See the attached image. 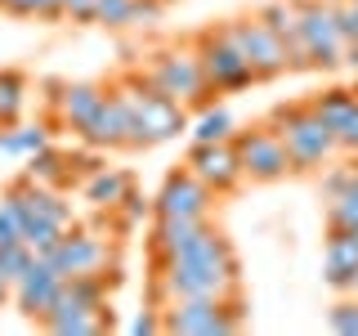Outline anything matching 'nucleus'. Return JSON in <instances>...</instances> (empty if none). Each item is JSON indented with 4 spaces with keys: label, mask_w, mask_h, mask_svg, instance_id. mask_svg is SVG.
<instances>
[{
    "label": "nucleus",
    "mask_w": 358,
    "mask_h": 336,
    "mask_svg": "<svg viewBox=\"0 0 358 336\" xmlns=\"http://www.w3.org/2000/svg\"><path fill=\"white\" fill-rule=\"evenodd\" d=\"M242 291V265L238 251L229 246V238L210 224L188 251L157 260L152 278V305L166 300H188V296H210V300H238Z\"/></svg>",
    "instance_id": "nucleus-1"
},
{
    "label": "nucleus",
    "mask_w": 358,
    "mask_h": 336,
    "mask_svg": "<svg viewBox=\"0 0 358 336\" xmlns=\"http://www.w3.org/2000/svg\"><path fill=\"white\" fill-rule=\"evenodd\" d=\"M112 94L134 112V130H130V148H152L162 139H175L179 130H188V108L166 99L162 90H152L148 76H121L112 85Z\"/></svg>",
    "instance_id": "nucleus-2"
},
{
    "label": "nucleus",
    "mask_w": 358,
    "mask_h": 336,
    "mask_svg": "<svg viewBox=\"0 0 358 336\" xmlns=\"http://www.w3.org/2000/svg\"><path fill=\"white\" fill-rule=\"evenodd\" d=\"M268 126L282 134L296 171H322V166H331V157L341 153L331 126L313 112L309 99H305V104H278L273 117H268Z\"/></svg>",
    "instance_id": "nucleus-3"
},
{
    "label": "nucleus",
    "mask_w": 358,
    "mask_h": 336,
    "mask_svg": "<svg viewBox=\"0 0 358 336\" xmlns=\"http://www.w3.org/2000/svg\"><path fill=\"white\" fill-rule=\"evenodd\" d=\"M143 76L152 81V90H162L166 99H175L184 108H206V99H210L197 45H166V50H157Z\"/></svg>",
    "instance_id": "nucleus-4"
},
{
    "label": "nucleus",
    "mask_w": 358,
    "mask_h": 336,
    "mask_svg": "<svg viewBox=\"0 0 358 336\" xmlns=\"http://www.w3.org/2000/svg\"><path fill=\"white\" fill-rule=\"evenodd\" d=\"M162 328L179 336H229L242 332V300H210V296H188V300H166L162 305Z\"/></svg>",
    "instance_id": "nucleus-5"
},
{
    "label": "nucleus",
    "mask_w": 358,
    "mask_h": 336,
    "mask_svg": "<svg viewBox=\"0 0 358 336\" xmlns=\"http://www.w3.org/2000/svg\"><path fill=\"white\" fill-rule=\"evenodd\" d=\"M220 31L233 41V50H238L242 59L255 67V81H273V76H287V72H291V50H287V41L278 36V31L268 27L260 14H255V18L220 22Z\"/></svg>",
    "instance_id": "nucleus-6"
},
{
    "label": "nucleus",
    "mask_w": 358,
    "mask_h": 336,
    "mask_svg": "<svg viewBox=\"0 0 358 336\" xmlns=\"http://www.w3.org/2000/svg\"><path fill=\"white\" fill-rule=\"evenodd\" d=\"M300 5V45L309 54V67L336 72L345 67V36L336 22V0H296Z\"/></svg>",
    "instance_id": "nucleus-7"
},
{
    "label": "nucleus",
    "mask_w": 358,
    "mask_h": 336,
    "mask_svg": "<svg viewBox=\"0 0 358 336\" xmlns=\"http://www.w3.org/2000/svg\"><path fill=\"white\" fill-rule=\"evenodd\" d=\"M193 45H197V59H201V72H206L210 94H238V90L255 85V67L233 50V41L224 36L220 27L197 31Z\"/></svg>",
    "instance_id": "nucleus-8"
},
{
    "label": "nucleus",
    "mask_w": 358,
    "mask_h": 336,
    "mask_svg": "<svg viewBox=\"0 0 358 336\" xmlns=\"http://www.w3.org/2000/svg\"><path fill=\"white\" fill-rule=\"evenodd\" d=\"M233 148H238L242 171H246L251 184H273V179H282V175L296 171V162H291L282 134L268 126V121H264V126L242 130V134H233Z\"/></svg>",
    "instance_id": "nucleus-9"
},
{
    "label": "nucleus",
    "mask_w": 358,
    "mask_h": 336,
    "mask_svg": "<svg viewBox=\"0 0 358 336\" xmlns=\"http://www.w3.org/2000/svg\"><path fill=\"white\" fill-rule=\"evenodd\" d=\"M188 171H193L210 193H233V188L246 179L233 139H224V144H193V153H188Z\"/></svg>",
    "instance_id": "nucleus-10"
},
{
    "label": "nucleus",
    "mask_w": 358,
    "mask_h": 336,
    "mask_svg": "<svg viewBox=\"0 0 358 336\" xmlns=\"http://www.w3.org/2000/svg\"><path fill=\"white\" fill-rule=\"evenodd\" d=\"M63 283H67V274L59 265L50 260V255H36V265L27 269V274L14 283V305L27 314V318H45V314L54 309V300H59V291H63Z\"/></svg>",
    "instance_id": "nucleus-11"
},
{
    "label": "nucleus",
    "mask_w": 358,
    "mask_h": 336,
    "mask_svg": "<svg viewBox=\"0 0 358 336\" xmlns=\"http://www.w3.org/2000/svg\"><path fill=\"white\" fill-rule=\"evenodd\" d=\"M210 202H215V193H210L193 171H175L157 188L152 216H210Z\"/></svg>",
    "instance_id": "nucleus-12"
},
{
    "label": "nucleus",
    "mask_w": 358,
    "mask_h": 336,
    "mask_svg": "<svg viewBox=\"0 0 358 336\" xmlns=\"http://www.w3.org/2000/svg\"><path fill=\"white\" fill-rule=\"evenodd\" d=\"M50 90H54L50 104H54V112H59V121L67 130H76V134L90 126V117H94V112L108 104V94H112V90L99 85V81H59Z\"/></svg>",
    "instance_id": "nucleus-13"
},
{
    "label": "nucleus",
    "mask_w": 358,
    "mask_h": 336,
    "mask_svg": "<svg viewBox=\"0 0 358 336\" xmlns=\"http://www.w3.org/2000/svg\"><path fill=\"white\" fill-rule=\"evenodd\" d=\"M50 260L59 265L67 278H72V274H103V269H108V242L99 238V233L67 229L63 242L50 251Z\"/></svg>",
    "instance_id": "nucleus-14"
},
{
    "label": "nucleus",
    "mask_w": 358,
    "mask_h": 336,
    "mask_svg": "<svg viewBox=\"0 0 358 336\" xmlns=\"http://www.w3.org/2000/svg\"><path fill=\"white\" fill-rule=\"evenodd\" d=\"M112 90V85H108ZM130 130H134V112L121 104L117 94H108V104L90 117V126L81 130V144H90V148H130Z\"/></svg>",
    "instance_id": "nucleus-15"
},
{
    "label": "nucleus",
    "mask_w": 358,
    "mask_h": 336,
    "mask_svg": "<svg viewBox=\"0 0 358 336\" xmlns=\"http://www.w3.org/2000/svg\"><path fill=\"white\" fill-rule=\"evenodd\" d=\"M206 229H210L206 216H157L152 220V238H148L152 260H171V255L188 251Z\"/></svg>",
    "instance_id": "nucleus-16"
},
{
    "label": "nucleus",
    "mask_w": 358,
    "mask_h": 336,
    "mask_svg": "<svg viewBox=\"0 0 358 336\" xmlns=\"http://www.w3.org/2000/svg\"><path fill=\"white\" fill-rule=\"evenodd\" d=\"M103 305H108L103 274H72L63 283L59 300H54V309L41 318V328H45V323H54V318H67V314H90V309H103Z\"/></svg>",
    "instance_id": "nucleus-17"
},
{
    "label": "nucleus",
    "mask_w": 358,
    "mask_h": 336,
    "mask_svg": "<svg viewBox=\"0 0 358 336\" xmlns=\"http://www.w3.org/2000/svg\"><path fill=\"white\" fill-rule=\"evenodd\" d=\"M130 175L126 171H108V166H94L85 179V202H94L99 211H117L121 202L130 197Z\"/></svg>",
    "instance_id": "nucleus-18"
},
{
    "label": "nucleus",
    "mask_w": 358,
    "mask_h": 336,
    "mask_svg": "<svg viewBox=\"0 0 358 336\" xmlns=\"http://www.w3.org/2000/svg\"><path fill=\"white\" fill-rule=\"evenodd\" d=\"M41 148H50V130L41 121H22V126L14 121V126L0 130V153H9V157H31Z\"/></svg>",
    "instance_id": "nucleus-19"
},
{
    "label": "nucleus",
    "mask_w": 358,
    "mask_h": 336,
    "mask_svg": "<svg viewBox=\"0 0 358 336\" xmlns=\"http://www.w3.org/2000/svg\"><path fill=\"white\" fill-rule=\"evenodd\" d=\"M238 134V126H233V112L229 108H201L197 112V121H193V144H224V139H233Z\"/></svg>",
    "instance_id": "nucleus-20"
},
{
    "label": "nucleus",
    "mask_w": 358,
    "mask_h": 336,
    "mask_svg": "<svg viewBox=\"0 0 358 336\" xmlns=\"http://www.w3.org/2000/svg\"><path fill=\"white\" fill-rule=\"evenodd\" d=\"M112 328V309H90V314H67V318H54L45 323V332L54 336H94V332H108Z\"/></svg>",
    "instance_id": "nucleus-21"
},
{
    "label": "nucleus",
    "mask_w": 358,
    "mask_h": 336,
    "mask_svg": "<svg viewBox=\"0 0 358 336\" xmlns=\"http://www.w3.org/2000/svg\"><path fill=\"white\" fill-rule=\"evenodd\" d=\"M322 269H327V283L341 287V278L358 269V246L345 238V233H331L327 238V251H322Z\"/></svg>",
    "instance_id": "nucleus-22"
},
{
    "label": "nucleus",
    "mask_w": 358,
    "mask_h": 336,
    "mask_svg": "<svg viewBox=\"0 0 358 336\" xmlns=\"http://www.w3.org/2000/svg\"><path fill=\"white\" fill-rule=\"evenodd\" d=\"M67 166H72V162H67L63 153L41 148V153H31V157H27V171H22V175H27V179H36V184H45V188H59L63 179L72 175Z\"/></svg>",
    "instance_id": "nucleus-23"
},
{
    "label": "nucleus",
    "mask_w": 358,
    "mask_h": 336,
    "mask_svg": "<svg viewBox=\"0 0 358 336\" xmlns=\"http://www.w3.org/2000/svg\"><path fill=\"white\" fill-rule=\"evenodd\" d=\"M27 108V76L22 72H0V126H14Z\"/></svg>",
    "instance_id": "nucleus-24"
},
{
    "label": "nucleus",
    "mask_w": 358,
    "mask_h": 336,
    "mask_svg": "<svg viewBox=\"0 0 358 336\" xmlns=\"http://www.w3.org/2000/svg\"><path fill=\"white\" fill-rule=\"evenodd\" d=\"M63 233L67 229H63V224H54V220H41V216H27V220H22V242H27L36 255H50L54 246L63 242Z\"/></svg>",
    "instance_id": "nucleus-25"
},
{
    "label": "nucleus",
    "mask_w": 358,
    "mask_h": 336,
    "mask_svg": "<svg viewBox=\"0 0 358 336\" xmlns=\"http://www.w3.org/2000/svg\"><path fill=\"white\" fill-rule=\"evenodd\" d=\"M94 22H99V27H108V31L130 27V22H134V0H99Z\"/></svg>",
    "instance_id": "nucleus-26"
},
{
    "label": "nucleus",
    "mask_w": 358,
    "mask_h": 336,
    "mask_svg": "<svg viewBox=\"0 0 358 336\" xmlns=\"http://www.w3.org/2000/svg\"><path fill=\"white\" fill-rule=\"evenodd\" d=\"M327 229H358V193L327 197Z\"/></svg>",
    "instance_id": "nucleus-27"
},
{
    "label": "nucleus",
    "mask_w": 358,
    "mask_h": 336,
    "mask_svg": "<svg viewBox=\"0 0 358 336\" xmlns=\"http://www.w3.org/2000/svg\"><path fill=\"white\" fill-rule=\"evenodd\" d=\"M331 134H336V144H341V153H358V99L331 121Z\"/></svg>",
    "instance_id": "nucleus-28"
},
{
    "label": "nucleus",
    "mask_w": 358,
    "mask_h": 336,
    "mask_svg": "<svg viewBox=\"0 0 358 336\" xmlns=\"http://www.w3.org/2000/svg\"><path fill=\"white\" fill-rule=\"evenodd\" d=\"M327 328L341 332V336H358V296H354V300H341V305H331Z\"/></svg>",
    "instance_id": "nucleus-29"
},
{
    "label": "nucleus",
    "mask_w": 358,
    "mask_h": 336,
    "mask_svg": "<svg viewBox=\"0 0 358 336\" xmlns=\"http://www.w3.org/2000/svg\"><path fill=\"white\" fill-rule=\"evenodd\" d=\"M354 175H358V166H322V193H327V197L350 193Z\"/></svg>",
    "instance_id": "nucleus-30"
},
{
    "label": "nucleus",
    "mask_w": 358,
    "mask_h": 336,
    "mask_svg": "<svg viewBox=\"0 0 358 336\" xmlns=\"http://www.w3.org/2000/svg\"><path fill=\"white\" fill-rule=\"evenodd\" d=\"M130 332H134V336H148V332H166V328H162V305H148L143 314H134V318H130Z\"/></svg>",
    "instance_id": "nucleus-31"
},
{
    "label": "nucleus",
    "mask_w": 358,
    "mask_h": 336,
    "mask_svg": "<svg viewBox=\"0 0 358 336\" xmlns=\"http://www.w3.org/2000/svg\"><path fill=\"white\" fill-rule=\"evenodd\" d=\"M99 0H63V18L67 22H94Z\"/></svg>",
    "instance_id": "nucleus-32"
},
{
    "label": "nucleus",
    "mask_w": 358,
    "mask_h": 336,
    "mask_svg": "<svg viewBox=\"0 0 358 336\" xmlns=\"http://www.w3.org/2000/svg\"><path fill=\"white\" fill-rule=\"evenodd\" d=\"M162 9L166 5H157V0H134V22L130 27H152V22L162 18Z\"/></svg>",
    "instance_id": "nucleus-33"
},
{
    "label": "nucleus",
    "mask_w": 358,
    "mask_h": 336,
    "mask_svg": "<svg viewBox=\"0 0 358 336\" xmlns=\"http://www.w3.org/2000/svg\"><path fill=\"white\" fill-rule=\"evenodd\" d=\"M121 211H126V224H134V220H143V216L152 211V202H143V197H139V193L130 188V197L121 202Z\"/></svg>",
    "instance_id": "nucleus-34"
},
{
    "label": "nucleus",
    "mask_w": 358,
    "mask_h": 336,
    "mask_svg": "<svg viewBox=\"0 0 358 336\" xmlns=\"http://www.w3.org/2000/svg\"><path fill=\"white\" fill-rule=\"evenodd\" d=\"M9 296H14V283H9V278H5V269H0V305H5Z\"/></svg>",
    "instance_id": "nucleus-35"
},
{
    "label": "nucleus",
    "mask_w": 358,
    "mask_h": 336,
    "mask_svg": "<svg viewBox=\"0 0 358 336\" xmlns=\"http://www.w3.org/2000/svg\"><path fill=\"white\" fill-rule=\"evenodd\" d=\"M345 67H354V72H358V41L345 45Z\"/></svg>",
    "instance_id": "nucleus-36"
},
{
    "label": "nucleus",
    "mask_w": 358,
    "mask_h": 336,
    "mask_svg": "<svg viewBox=\"0 0 358 336\" xmlns=\"http://www.w3.org/2000/svg\"><path fill=\"white\" fill-rule=\"evenodd\" d=\"M331 233H345V238H350V242L358 246V229H331Z\"/></svg>",
    "instance_id": "nucleus-37"
},
{
    "label": "nucleus",
    "mask_w": 358,
    "mask_h": 336,
    "mask_svg": "<svg viewBox=\"0 0 358 336\" xmlns=\"http://www.w3.org/2000/svg\"><path fill=\"white\" fill-rule=\"evenodd\" d=\"M157 5H175V0H157Z\"/></svg>",
    "instance_id": "nucleus-38"
},
{
    "label": "nucleus",
    "mask_w": 358,
    "mask_h": 336,
    "mask_svg": "<svg viewBox=\"0 0 358 336\" xmlns=\"http://www.w3.org/2000/svg\"><path fill=\"white\" fill-rule=\"evenodd\" d=\"M350 5H354V9H358V0H350Z\"/></svg>",
    "instance_id": "nucleus-39"
}]
</instances>
